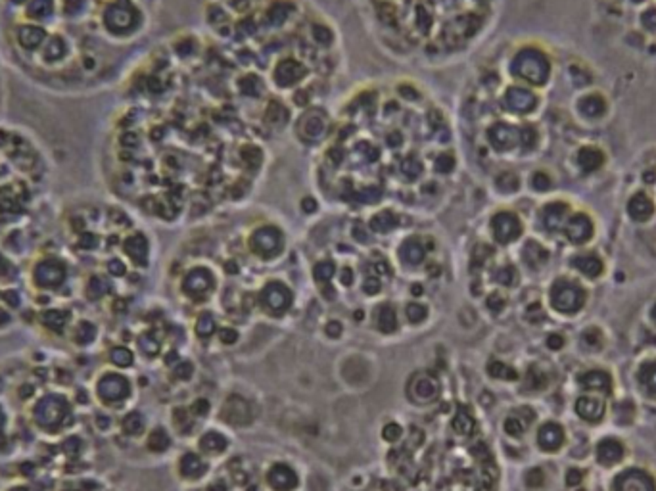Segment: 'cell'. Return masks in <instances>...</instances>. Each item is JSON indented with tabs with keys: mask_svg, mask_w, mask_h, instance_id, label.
Returning a JSON list of instances; mask_svg holds the SVG:
<instances>
[{
	"mask_svg": "<svg viewBox=\"0 0 656 491\" xmlns=\"http://www.w3.org/2000/svg\"><path fill=\"white\" fill-rule=\"evenodd\" d=\"M156 0H0V56L56 96L121 83L154 24Z\"/></svg>",
	"mask_w": 656,
	"mask_h": 491,
	"instance_id": "6da1fadb",
	"label": "cell"
},
{
	"mask_svg": "<svg viewBox=\"0 0 656 491\" xmlns=\"http://www.w3.org/2000/svg\"><path fill=\"white\" fill-rule=\"evenodd\" d=\"M56 166L27 127L0 121V242L37 223L52 206Z\"/></svg>",
	"mask_w": 656,
	"mask_h": 491,
	"instance_id": "7a4b0ae2",
	"label": "cell"
},
{
	"mask_svg": "<svg viewBox=\"0 0 656 491\" xmlns=\"http://www.w3.org/2000/svg\"><path fill=\"white\" fill-rule=\"evenodd\" d=\"M511 71L516 79H522L524 83L543 84L547 83L551 75V64L547 56L538 48H524L513 60Z\"/></svg>",
	"mask_w": 656,
	"mask_h": 491,
	"instance_id": "3957f363",
	"label": "cell"
},
{
	"mask_svg": "<svg viewBox=\"0 0 656 491\" xmlns=\"http://www.w3.org/2000/svg\"><path fill=\"white\" fill-rule=\"evenodd\" d=\"M549 298H551V305L557 311L566 313V315H572V313L582 309L583 301H585V292L572 280L560 278V280L553 284Z\"/></svg>",
	"mask_w": 656,
	"mask_h": 491,
	"instance_id": "277c9868",
	"label": "cell"
},
{
	"mask_svg": "<svg viewBox=\"0 0 656 491\" xmlns=\"http://www.w3.org/2000/svg\"><path fill=\"white\" fill-rule=\"evenodd\" d=\"M129 393H131L129 380L123 375H117V373H104L94 382V395L102 403H106V405L121 403V401L129 398Z\"/></svg>",
	"mask_w": 656,
	"mask_h": 491,
	"instance_id": "5b68a950",
	"label": "cell"
},
{
	"mask_svg": "<svg viewBox=\"0 0 656 491\" xmlns=\"http://www.w3.org/2000/svg\"><path fill=\"white\" fill-rule=\"evenodd\" d=\"M249 244H251V250L261 258H274L283 248V234L274 226H263L251 234Z\"/></svg>",
	"mask_w": 656,
	"mask_h": 491,
	"instance_id": "8992f818",
	"label": "cell"
},
{
	"mask_svg": "<svg viewBox=\"0 0 656 491\" xmlns=\"http://www.w3.org/2000/svg\"><path fill=\"white\" fill-rule=\"evenodd\" d=\"M491 231L499 244L515 242L522 233V223L515 213H497L491 219Z\"/></svg>",
	"mask_w": 656,
	"mask_h": 491,
	"instance_id": "52a82bcc",
	"label": "cell"
},
{
	"mask_svg": "<svg viewBox=\"0 0 656 491\" xmlns=\"http://www.w3.org/2000/svg\"><path fill=\"white\" fill-rule=\"evenodd\" d=\"M221 418L233 426H246L251 422V405L240 395H231L221 409Z\"/></svg>",
	"mask_w": 656,
	"mask_h": 491,
	"instance_id": "ba28073f",
	"label": "cell"
},
{
	"mask_svg": "<svg viewBox=\"0 0 656 491\" xmlns=\"http://www.w3.org/2000/svg\"><path fill=\"white\" fill-rule=\"evenodd\" d=\"M614 491H656V483L653 476L639 468H632L616 478Z\"/></svg>",
	"mask_w": 656,
	"mask_h": 491,
	"instance_id": "9c48e42d",
	"label": "cell"
},
{
	"mask_svg": "<svg viewBox=\"0 0 656 491\" xmlns=\"http://www.w3.org/2000/svg\"><path fill=\"white\" fill-rule=\"evenodd\" d=\"M183 288L192 298H202V296H206L213 288V275L209 273L208 269L196 267V269H192L190 273L184 276Z\"/></svg>",
	"mask_w": 656,
	"mask_h": 491,
	"instance_id": "30bf717a",
	"label": "cell"
},
{
	"mask_svg": "<svg viewBox=\"0 0 656 491\" xmlns=\"http://www.w3.org/2000/svg\"><path fill=\"white\" fill-rule=\"evenodd\" d=\"M505 104H507V108L511 109L513 114L522 116V114L533 111L535 104H538V98H535V94H533L532 91H528V89L513 87V89H508L507 96H505Z\"/></svg>",
	"mask_w": 656,
	"mask_h": 491,
	"instance_id": "8fae6325",
	"label": "cell"
},
{
	"mask_svg": "<svg viewBox=\"0 0 656 491\" xmlns=\"http://www.w3.org/2000/svg\"><path fill=\"white\" fill-rule=\"evenodd\" d=\"M263 303L273 313H283L290 307L292 294L290 290L281 283H269L263 290Z\"/></svg>",
	"mask_w": 656,
	"mask_h": 491,
	"instance_id": "7c38bea8",
	"label": "cell"
},
{
	"mask_svg": "<svg viewBox=\"0 0 656 491\" xmlns=\"http://www.w3.org/2000/svg\"><path fill=\"white\" fill-rule=\"evenodd\" d=\"M566 236L574 244H585L593 236V223L587 215L578 213L566 221Z\"/></svg>",
	"mask_w": 656,
	"mask_h": 491,
	"instance_id": "4fadbf2b",
	"label": "cell"
},
{
	"mask_svg": "<svg viewBox=\"0 0 656 491\" xmlns=\"http://www.w3.org/2000/svg\"><path fill=\"white\" fill-rule=\"evenodd\" d=\"M267 482L269 485L276 491H290L298 485V476L292 470L288 465H274L269 474H267Z\"/></svg>",
	"mask_w": 656,
	"mask_h": 491,
	"instance_id": "5bb4252c",
	"label": "cell"
},
{
	"mask_svg": "<svg viewBox=\"0 0 656 491\" xmlns=\"http://www.w3.org/2000/svg\"><path fill=\"white\" fill-rule=\"evenodd\" d=\"M538 443L543 451H557L565 443L562 426L557 425V422H547L545 426H541L540 434H538Z\"/></svg>",
	"mask_w": 656,
	"mask_h": 491,
	"instance_id": "9a60e30c",
	"label": "cell"
},
{
	"mask_svg": "<svg viewBox=\"0 0 656 491\" xmlns=\"http://www.w3.org/2000/svg\"><path fill=\"white\" fill-rule=\"evenodd\" d=\"M438 391H440V384L438 380L430 375H418L411 384V393H413V398H416L418 401H432L436 395H438Z\"/></svg>",
	"mask_w": 656,
	"mask_h": 491,
	"instance_id": "2e32d148",
	"label": "cell"
},
{
	"mask_svg": "<svg viewBox=\"0 0 656 491\" xmlns=\"http://www.w3.org/2000/svg\"><path fill=\"white\" fill-rule=\"evenodd\" d=\"M623 458V445L618 440L605 438L597 445V461L603 466H612Z\"/></svg>",
	"mask_w": 656,
	"mask_h": 491,
	"instance_id": "e0dca14e",
	"label": "cell"
},
{
	"mask_svg": "<svg viewBox=\"0 0 656 491\" xmlns=\"http://www.w3.org/2000/svg\"><path fill=\"white\" fill-rule=\"evenodd\" d=\"M576 411H578V415L585 418V420L597 422V420H601L603 415H605V401L599 400V398L585 395V398H580V400H578Z\"/></svg>",
	"mask_w": 656,
	"mask_h": 491,
	"instance_id": "ac0fdd59",
	"label": "cell"
},
{
	"mask_svg": "<svg viewBox=\"0 0 656 491\" xmlns=\"http://www.w3.org/2000/svg\"><path fill=\"white\" fill-rule=\"evenodd\" d=\"M572 265L578 273H582V275L587 276V278H597V276L603 273V269H605V267H603V261H601L595 253H585V256L574 258Z\"/></svg>",
	"mask_w": 656,
	"mask_h": 491,
	"instance_id": "d6986e66",
	"label": "cell"
},
{
	"mask_svg": "<svg viewBox=\"0 0 656 491\" xmlns=\"http://www.w3.org/2000/svg\"><path fill=\"white\" fill-rule=\"evenodd\" d=\"M628 213L633 221H647L648 217L655 213V204L648 200L645 194H635L632 200L628 202Z\"/></svg>",
	"mask_w": 656,
	"mask_h": 491,
	"instance_id": "ffe728a7",
	"label": "cell"
},
{
	"mask_svg": "<svg viewBox=\"0 0 656 491\" xmlns=\"http://www.w3.org/2000/svg\"><path fill=\"white\" fill-rule=\"evenodd\" d=\"M374 323H376V328L384 334H390L393 332L396 328H398V316H396V311L391 305H378L376 311H374Z\"/></svg>",
	"mask_w": 656,
	"mask_h": 491,
	"instance_id": "44dd1931",
	"label": "cell"
},
{
	"mask_svg": "<svg viewBox=\"0 0 656 491\" xmlns=\"http://www.w3.org/2000/svg\"><path fill=\"white\" fill-rule=\"evenodd\" d=\"M583 388L587 390H599V391H610V382L612 378L605 371H589L580 378Z\"/></svg>",
	"mask_w": 656,
	"mask_h": 491,
	"instance_id": "7402d4cb",
	"label": "cell"
},
{
	"mask_svg": "<svg viewBox=\"0 0 656 491\" xmlns=\"http://www.w3.org/2000/svg\"><path fill=\"white\" fill-rule=\"evenodd\" d=\"M580 109H582V114L585 117L597 119V117H601L607 111V102L603 100L601 94H587V96H583L580 100Z\"/></svg>",
	"mask_w": 656,
	"mask_h": 491,
	"instance_id": "603a6c76",
	"label": "cell"
},
{
	"mask_svg": "<svg viewBox=\"0 0 656 491\" xmlns=\"http://www.w3.org/2000/svg\"><path fill=\"white\" fill-rule=\"evenodd\" d=\"M603 161H605V156L595 146H585L578 154V163H580L583 171H595V169L603 166Z\"/></svg>",
	"mask_w": 656,
	"mask_h": 491,
	"instance_id": "cb8c5ba5",
	"label": "cell"
},
{
	"mask_svg": "<svg viewBox=\"0 0 656 491\" xmlns=\"http://www.w3.org/2000/svg\"><path fill=\"white\" fill-rule=\"evenodd\" d=\"M543 221H545V226L551 229V231H555L558 226H562L566 223V206L565 204H549L547 208H545V213H543Z\"/></svg>",
	"mask_w": 656,
	"mask_h": 491,
	"instance_id": "d4e9b609",
	"label": "cell"
},
{
	"mask_svg": "<svg viewBox=\"0 0 656 491\" xmlns=\"http://www.w3.org/2000/svg\"><path fill=\"white\" fill-rule=\"evenodd\" d=\"M399 256L401 259L409 263V265H416V263H420L424 259V246L423 242L416 240V238H411L403 244V248L399 251Z\"/></svg>",
	"mask_w": 656,
	"mask_h": 491,
	"instance_id": "484cf974",
	"label": "cell"
},
{
	"mask_svg": "<svg viewBox=\"0 0 656 491\" xmlns=\"http://www.w3.org/2000/svg\"><path fill=\"white\" fill-rule=\"evenodd\" d=\"M204 472H206V463L198 455H194V453L184 455L183 461H181V474L186 476V478H200Z\"/></svg>",
	"mask_w": 656,
	"mask_h": 491,
	"instance_id": "4316f807",
	"label": "cell"
},
{
	"mask_svg": "<svg viewBox=\"0 0 656 491\" xmlns=\"http://www.w3.org/2000/svg\"><path fill=\"white\" fill-rule=\"evenodd\" d=\"M547 258H549L547 250H545L541 244L530 242V244L524 248V259H526V263H528L530 267L543 265V263L547 261Z\"/></svg>",
	"mask_w": 656,
	"mask_h": 491,
	"instance_id": "83f0119b",
	"label": "cell"
},
{
	"mask_svg": "<svg viewBox=\"0 0 656 491\" xmlns=\"http://www.w3.org/2000/svg\"><path fill=\"white\" fill-rule=\"evenodd\" d=\"M200 445L206 453H221L227 447V438L219 432H208L206 436H202Z\"/></svg>",
	"mask_w": 656,
	"mask_h": 491,
	"instance_id": "f1b7e54d",
	"label": "cell"
},
{
	"mask_svg": "<svg viewBox=\"0 0 656 491\" xmlns=\"http://www.w3.org/2000/svg\"><path fill=\"white\" fill-rule=\"evenodd\" d=\"M396 226H398V215H393L390 211H382V213L374 215V219L371 221V229L376 233H390Z\"/></svg>",
	"mask_w": 656,
	"mask_h": 491,
	"instance_id": "f546056e",
	"label": "cell"
},
{
	"mask_svg": "<svg viewBox=\"0 0 656 491\" xmlns=\"http://www.w3.org/2000/svg\"><path fill=\"white\" fill-rule=\"evenodd\" d=\"M169 436L163 428H156L154 432L148 436V441H146V445H148L150 451H154V453H159V451H166L169 447Z\"/></svg>",
	"mask_w": 656,
	"mask_h": 491,
	"instance_id": "4dcf8cb0",
	"label": "cell"
},
{
	"mask_svg": "<svg viewBox=\"0 0 656 491\" xmlns=\"http://www.w3.org/2000/svg\"><path fill=\"white\" fill-rule=\"evenodd\" d=\"M639 380H641V384H643V386L647 388L648 393L656 395V361H653V363H647V365L641 368Z\"/></svg>",
	"mask_w": 656,
	"mask_h": 491,
	"instance_id": "1f68e13d",
	"label": "cell"
},
{
	"mask_svg": "<svg viewBox=\"0 0 656 491\" xmlns=\"http://www.w3.org/2000/svg\"><path fill=\"white\" fill-rule=\"evenodd\" d=\"M144 430V420L141 413H129L123 418V432L129 436H139Z\"/></svg>",
	"mask_w": 656,
	"mask_h": 491,
	"instance_id": "d6a6232c",
	"label": "cell"
},
{
	"mask_svg": "<svg viewBox=\"0 0 656 491\" xmlns=\"http://www.w3.org/2000/svg\"><path fill=\"white\" fill-rule=\"evenodd\" d=\"M488 373H490L493 378H499V380H515L516 378V371L515 368H511L505 363H499V361H493L488 366Z\"/></svg>",
	"mask_w": 656,
	"mask_h": 491,
	"instance_id": "836d02e7",
	"label": "cell"
},
{
	"mask_svg": "<svg viewBox=\"0 0 656 491\" xmlns=\"http://www.w3.org/2000/svg\"><path fill=\"white\" fill-rule=\"evenodd\" d=\"M474 428V418L466 411H459L453 418V430L459 434H468Z\"/></svg>",
	"mask_w": 656,
	"mask_h": 491,
	"instance_id": "e575fe53",
	"label": "cell"
},
{
	"mask_svg": "<svg viewBox=\"0 0 656 491\" xmlns=\"http://www.w3.org/2000/svg\"><path fill=\"white\" fill-rule=\"evenodd\" d=\"M109 357L114 361V365L116 366H129L133 363V353L127 350V348H114L112 353H109Z\"/></svg>",
	"mask_w": 656,
	"mask_h": 491,
	"instance_id": "d590c367",
	"label": "cell"
},
{
	"mask_svg": "<svg viewBox=\"0 0 656 491\" xmlns=\"http://www.w3.org/2000/svg\"><path fill=\"white\" fill-rule=\"evenodd\" d=\"M334 271H336V267H334L333 261H321L313 269V275H315L317 280H330L334 276Z\"/></svg>",
	"mask_w": 656,
	"mask_h": 491,
	"instance_id": "8d00e7d4",
	"label": "cell"
},
{
	"mask_svg": "<svg viewBox=\"0 0 656 491\" xmlns=\"http://www.w3.org/2000/svg\"><path fill=\"white\" fill-rule=\"evenodd\" d=\"M405 315H407L411 323H415L416 325V323H423L424 319L428 316V309L420 305V303H411V305H407V309H405Z\"/></svg>",
	"mask_w": 656,
	"mask_h": 491,
	"instance_id": "74e56055",
	"label": "cell"
},
{
	"mask_svg": "<svg viewBox=\"0 0 656 491\" xmlns=\"http://www.w3.org/2000/svg\"><path fill=\"white\" fill-rule=\"evenodd\" d=\"M4 60L0 56V121H2V116H4V111H6V92H8V87H6V77H4Z\"/></svg>",
	"mask_w": 656,
	"mask_h": 491,
	"instance_id": "f35d334b",
	"label": "cell"
},
{
	"mask_svg": "<svg viewBox=\"0 0 656 491\" xmlns=\"http://www.w3.org/2000/svg\"><path fill=\"white\" fill-rule=\"evenodd\" d=\"M196 332L200 336H211V334L215 332V321H213V316L206 313V315L200 316L198 325H196Z\"/></svg>",
	"mask_w": 656,
	"mask_h": 491,
	"instance_id": "ab89813d",
	"label": "cell"
},
{
	"mask_svg": "<svg viewBox=\"0 0 656 491\" xmlns=\"http://www.w3.org/2000/svg\"><path fill=\"white\" fill-rule=\"evenodd\" d=\"M139 346H141V350L144 351L146 355H156V353L159 351V340L158 338H154V336H150V334L141 336Z\"/></svg>",
	"mask_w": 656,
	"mask_h": 491,
	"instance_id": "60d3db41",
	"label": "cell"
},
{
	"mask_svg": "<svg viewBox=\"0 0 656 491\" xmlns=\"http://www.w3.org/2000/svg\"><path fill=\"white\" fill-rule=\"evenodd\" d=\"M505 430H507L508 436H513V438H520L524 434V422L518 418V416H511L505 420Z\"/></svg>",
	"mask_w": 656,
	"mask_h": 491,
	"instance_id": "b9f144b4",
	"label": "cell"
},
{
	"mask_svg": "<svg viewBox=\"0 0 656 491\" xmlns=\"http://www.w3.org/2000/svg\"><path fill=\"white\" fill-rule=\"evenodd\" d=\"M526 384H528V388H533V390L543 388L545 386V375L541 373L540 368H532L528 373V376H526Z\"/></svg>",
	"mask_w": 656,
	"mask_h": 491,
	"instance_id": "7bdbcfd3",
	"label": "cell"
},
{
	"mask_svg": "<svg viewBox=\"0 0 656 491\" xmlns=\"http://www.w3.org/2000/svg\"><path fill=\"white\" fill-rule=\"evenodd\" d=\"M497 283L505 284V286H511V284L516 283V271L515 267H501L497 271Z\"/></svg>",
	"mask_w": 656,
	"mask_h": 491,
	"instance_id": "ee69618b",
	"label": "cell"
},
{
	"mask_svg": "<svg viewBox=\"0 0 656 491\" xmlns=\"http://www.w3.org/2000/svg\"><path fill=\"white\" fill-rule=\"evenodd\" d=\"M401 434H403V430H401V426L396 425V422L384 426L382 436L386 441H391V443H393V441H398L399 438H401Z\"/></svg>",
	"mask_w": 656,
	"mask_h": 491,
	"instance_id": "f6af8a7d",
	"label": "cell"
},
{
	"mask_svg": "<svg viewBox=\"0 0 656 491\" xmlns=\"http://www.w3.org/2000/svg\"><path fill=\"white\" fill-rule=\"evenodd\" d=\"M532 184H533V188H535V190L545 192V190H549V188H551V179H549L545 173H535V175L532 177Z\"/></svg>",
	"mask_w": 656,
	"mask_h": 491,
	"instance_id": "bcb514c9",
	"label": "cell"
},
{
	"mask_svg": "<svg viewBox=\"0 0 656 491\" xmlns=\"http://www.w3.org/2000/svg\"><path fill=\"white\" fill-rule=\"evenodd\" d=\"M543 480H545V476H543L540 468H532V470L526 474V483H528L530 488H540Z\"/></svg>",
	"mask_w": 656,
	"mask_h": 491,
	"instance_id": "7dc6e473",
	"label": "cell"
},
{
	"mask_svg": "<svg viewBox=\"0 0 656 491\" xmlns=\"http://www.w3.org/2000/svg\"><path fill=\"white\" fill-rule=\"evenodd\" d=\"M192 365L190 363H181L179 366H175V378L177 380H188L192 376Z\"/></svg>",
	"mask_w": 656,
	"mask_h": 491,
	"instance_id": "c3c4849f",
	"label": "cell"
},
{
	"mask_svg": "<svg viewBox=\"0 0 656 491\" xmlns=\"http://www.w3.org/2000/svg\"><path fill=\"white\" fill-rule=\"evenodd\" d=\"M488 307H490L491 311H499V309H503L505 307V298H503L501 294H497V292H493L490 298H488Z\"/></svg>",
	"mask_w": 656,
	"mask_h": 491,
	"instance_id": "681fc988",
	"label": "cell"
},
{
	"mask_svg": "<svg viewBox=\"0 0 656 491\" xmlns=\"http://www.w3.org/2000/svg\"><path fill=\"white\" fill-rule=\"evenodd\" d=\"M582 470H578V468H570L568 472H566V483L568 485H578V483H582Z\"/></svg>",
	"mask_w": 656,
	"mask_h": 491,
	"instance_id": "f907efd6",
	"label": "cell"
},
{
	"mask_svg": "<svg viewBox=\"0 0 656 491\" xmlns=\"http://www.w3.org/2000/svg\"><path fill=\"white\" fill-rule=\"evenodd\" d=\"M209 411V403L206 400H198L190 407V413L196 416H204Z\"/></svg>",
	"mask_w": 656,
	"mask_h": 491,
	"instance_id": "816d5d0a",
	"label": "cell"
},
{
	"mask_svg": "<svg viewBox=\"0 0 656 491\" xmlns=\"http://www.w3.org/2000/svg\"><path fill=\"white\" fill-rule=\"evenodd\" d=\"M363 290H365L366 294H376V292L380 290V280L374 278V276H369L365 284H363Z\"/></svg>",
	"mask_w": 656,
	"mask_h": 491,
	"instance_id": "f5cc1de1",
	"label": "cell"
},
{
	"mask_svg": "<svg viewBox=\"0 0 656 491\" xmlns=\"http://www.w3.org/2000/svg\"><path fill=\"white\" fill-rule=\"evenodd\" d=\"M547 346L551 350H560V348L565 346V338H562L560 334H551L547 340Z\"/></svg>",
	"mask_w": 656,
	"mask_h": 491,
	"instance_id": "db71d44e",
	"label": "cell"
},
{
	"mask_svg": "<svg viewBox=\"0 0 656 491\" xmlns=\"http://www.w3.org/2000/svg\"><path fill=\"white\" fill-rule=\"evenodd\" d=\"M219 336H221V340H223L224 343H233V341H236V338H238V334H236V330H233V328H221Z\"/></svg>",
	"mask_w": 656,
	"mask_h": 491,
	"instance_id": "11a10c76",
	"label": "cell"
},
{
	"mask_svg": "<svg viewBox=\"0 0 656 491\" xmlns=\"http://www.w3.org/2000/svg\"><path fill=\"white\" fill-rule=\"evenodd\" d=\"M324 330H326V334H328L330 338H338V336L342 334V325L338 323V321H333V323H328V325H326Z\"/></svg>",
	"mask_w": 656,
	"mask_h": 491,
	"instance_id": "9f6ffc18",
	"label": "cell"
},
{
	"mask_svg": "<svg viewBox=\"0 0 656 491\" xmlns=\"http://www.w3.org/2000/svg\"><path fill=\"white\" fill-rule=\"evenodd\" d=\"M643 26L647 29H656V12L655 10H648L647 14L643 16Z\"/></svg>",
	"mask_w": 656,
	"mask_h": 491,
	"instance_id": "6f0895ef",
	"label": "cell"
},
{
	"mask_svg": "<svg viewBox=\"0 0 656 491\" xmlns=\"http://www.w3.org/2000/svg\"><path fill=\"white\" fill-rule=\"evenodd\" d=\"M583 338H585V341H589V343H595V341H599V332L595 328H591V330H585V332H583Z\"/></svg>",
	"mask_w": 656,
	"mask_h": 491,
	"instance_id": "680465c9",
	"label": "cell"
},
{
	"mask_svg": "<svg viewBox=\"0 0 656 491\" xmlns=\"http://www.w3.org/2000/svg\"><path fill=\"white\" fill-rule=\"evenodd\" d=\"M351 283H353V278H351V271H349V269H344V271H342V284L349 286Z\"/></svg>",
	"mask_w": 656,
	"mask_h": 491,
	"instance_id": "91938a15",
	"label": "cell"
},
{
	"mask_svg": "<svg viewBox=\"0 0 656 491\" xmlns=\"http://www.w3.org/2000/svg\"><path fill=\"white\" fill-rule=\"evenodd\" d=\"M209 491H227V488H224L223 483H213V485H211V488H209Z\"/></svg>",
	"mask_w": 656,
	"mask_h": 491,
	"instance_id": "94428289",
	"label": "cell"
},
{
	"mask_svg": "<svg viewBox=\"0 0 656 491\" xmlns=\"http://www.w3.org/2000/svg\"><path fill=\"white\" fill-rule=\"evenodd\" d=\"M643 179H645V181H655V173H645Z\"/></svg>",
	"mask_w": 656,
	"mask_h": 491,
	"instance_id": "6125c7cd",
	"label": "cell"
},
{
	"mask_svg": "<svg viewBox=\"0 0 656 491\" xmlns=\"http://www.w3.org/2000/svg\"><path fill=\"white\" fill-rule=\"evenodd\" d=\"M650 316H653V321H656V305L653 307V311H650Z\"/></svg>",
	"mask_w": 656,
	"mask_h": 491,
	"instance_id": "be15d7a7",
	"label": "cell"
},
{
	"mask_svg": "<svg viewBox=\"0 0 656 491\" xmlns=\"http://www.w3.org/2000/svg\"><path fill=\"white\" fill-rule=\"evenodd\" d=\"M355 319H363V311H357V313H355Z\"/></svg>",
	"mask_w": 656,
	"mask_h": 491,
	"instance_id": "e7e4bbea",
	"label": "cell"
},
{
	"mask_svg": "<svg viewBox=\"0 0 656 491\" xmlns=\"http://www.w3.org/2000/svg\"><path fill=\"white\" fill-rule=\"evenodd\" d=\"M633 2H641V0H633Z\"/></svg>",
	"mask_w": 656,
	"mask_h": 491,
	"instance_id": "03108f58",
	"label": "cell"
}]
</instances>
